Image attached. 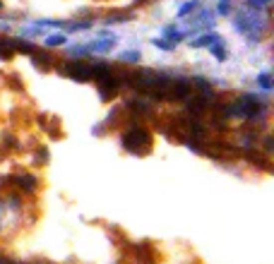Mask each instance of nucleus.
I'll list each match as a JSON object with an SVG mask.
<instances>
[{
  "instance_id": "6",
  "label": "nucleus",
  "mask_w": 274,
  "mask_h": 264,
  "mask_svg": "<svg viewBox=\"0 0 274 264\" xmlns=\"http://www.w3.org/2000/svg\"><path fill=\"white\" fill-rule=\"evenodd\" d=\"M60 43H65V36H53V39H48V46H60Z\"/></svg>"
},
{
  "instance_id": "1",
  "label": "nucleus",
  "mask_w": 274,
  "mask_h": 264,
  "mask_svg": "<svg viewBox=\"0 0 274 264\" xmlns=\"http://www.w3.org/2000/svg\"><path fill=\"white\" fill-rule=\"evenodd\" d=\"M123 144L128 149H133V152H139V149H147L151 144V137L149 132L144 130V127H133V130H128L123 137Z\"/></svg>"
},
{
  "instance_id": "7",
  "label": "nucleus",
  "mask_w": 274,
  "mask_h": 264,
  "mask_svg": "<svg viewBox=\"0 0 274 264\" xmlns=\"http://www.w3.org/2000/svg\"><path fill=\"white\" fill-rule=\"evenodd\" d=\"M212 39H214V36L209 34V36H205V39H197V41H195V46H207V43L212 41Z\"/></svg>"
},
{
  "instance_id": "3",
  "label": "nucleus",
  "mask_w": 274,
  "mask_h": 264,
  "mask_svg": "<svg viewBox=\"0 0 274 264\" xmlns=\"http://www.w3.org/2000/svg\"><path fill=\"white\" fill-rule=\"evenodd\" d=\"M166 94H168V96H171V98H185V96H188V94H190V87H188V82L171 84Z\"/></svg>"
},
{
  "instance_id": "5",
  "label": "nucleus",
  "mask_w": 274,
  "mask_h": 264,
  "mask_svg": "<svg viewBox=\"0 0 274 264\" xmlns=\"http://www.w3.org/2000/svg\"><path fill=\"white\" fill-rule=\"evenodd\" d=\"M19 185H22V187H24V185H27V187H34V185H36V180H34V178H31V176H22V178H19Z\"/></svg>"
},
{
  "instance_id": "9",
  "label": "nucleus",
  "mask_w": 274,
  "mask_h": 264,
  "mask_svg": "<svg viewBox=\"0 0 274 264\" xmlns=\"http://www.w3.org/2000/svg\"><path fill=\"white\" fill-rule=\"evenodd\" d=\"M0 7H2V0H0Z\"/></svg>"
},
{
  "instance_id": "8",
  "label": "nucleus",
  "mask_w": 274,
  "mask_h": 264,
  "mask_svg": "<svg viewBox=\"0 0 274 264\" xmlns=\"http://www.w3.org/2000/svg\"><path fill=\"white\" fill-rule=\"evenodd\" d=\"M212 51H214V56H217V58H224V51H221V48H217V46H214Z\"/></svg>"
},
{
  "instance_id": "4",
  "label": "nucleus",
  "mask_w": 274,
  "mask_h": 264,
  "mask_svg": "<svg viewBox=\"0 0 274 264\" xmlns=\"http://www.w3.org/2000/svg\"><path fill=\"white\" fill-rule=\"evenodd\" d=\"M238 106H241V108L246 111V115H253V113L258 111V101H255V98H250V96H243Z\"/></svg>"
},
{
  "instance_id": "2",
  "label": "nucleus",
  "mask_w": 274,
  "mask_h": 264,
  "mask_svg": "<svg viewBox=\"0 0 274 264\" xmlns=\"http://www.w3.org/2000/svg\"><path fill=\"white\" fill-rule=\"evenodd\" d=\"M65 72H68L72 80H89L92 77V72H89V68L87 65H82V63H70L68 68H65Z\"/></svg>"
}]
</instances>
